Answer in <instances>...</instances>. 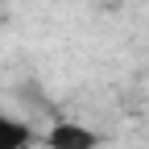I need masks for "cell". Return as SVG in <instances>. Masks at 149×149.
<instances>
[{"mask_svg":"<svg viewBox=\"0 0 149 149\" xmlns=\"http://www.w3.org/2000/svg\"><path fill=\"white\" fill-rule=\"evenodd\" d=\"M33 141H37V137H33V128H29L25 120L0 112V149H29Z\"/></svg>","mask_w":149,"mask_h":149,"instance_id":"2","label":"cell"},{"mask_svg":"<svg viewBox=\"0 0 149 149\" xmlns=\"http://www.w3.org/2000/svg\"><path fill=\"white\" fill-rule=\"evenodd\" d=\"M100 133L95 128H87L79 120H58L46 133V149H100Z\"/></svg>","mask_w":149,"mask_h":149,"instance_id":"1","label":"cell"}]
</instances>
